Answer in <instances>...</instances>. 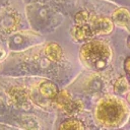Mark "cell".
<instances>
[{
  "label": "cell",
  "instance_id": "7",
  "mask_svg": "<svg viewBox=\"0 0 130 130\" xmlns=\"http://www.w3.org/2000/svg\"><path fill=\"white\" fill-rule=\"evenodd\" d=\"M39 91L44 98L54 100L57 96V94L59 92V89H58V86L54 82L46 80V81H43L42 83H40Z\"/></svg>",
  "mask_w": 130,
  "mask_h": 130
},
{
  "label": "cell",
  "instance_id": "4",
  "mask_svg": "<svg viewBox=\"0 0 130 130\" xmlns=\"http://www.w3.org/2000/svg\"><path fill=\"white\" fill-rule=\"evenodd\" d=\"M7 92L11 101L17 108H21V109L29 108L30 100H29L28 92L26 91L25 88L20 87V86H12L8 89Z\"/></svg>",
  "mask_w": 130,
  "mask_h": 130
},
{
  "label": "cell",
  "instance_id": "6",
  "mask_svg": "<svg viewBox=\"0 0 130 130\" xmlns=\"http://www.w3.org/2000/svg\"><path fill=\"white\" fill-rule=\"evenodd\" d=\"M44 52L46 57L53 62H59L63 57V50L57 43H49Z\"/></svg>",
  "mask_w": 130,
  "mask_h": 130
},
{
  "label": "cell",
  "instance_id": "3",
  "mask_svg": "<svg viewBox=\"0 0 130 130\" xmlns=\"http://www.w3.org/2000/svg\"><path fill=\"white\" fill-rule=\"evenodd\" d=\"M93 36H103L109 35L114 29V23L110 17L103 15H94L90 14L89 19L87 21Z\"/></svg>",
  "mask_w": 130,
  "mask_h": 130
},
{
  "label": "cell",
  "instance_id": "9",
  "mask_svg": "<svg viewBox=\"0 0 130 130\" xmlns=\"http://www.w3.org/2000/svg\"><path fill=\"white\" fill-rule=\"evenodd\" d=\"M72 96L71 94L66 90V89H63V90H60L57 94V96L54 99V102H55V105L60 109V110H64L65 107L72 101Z\"/></svg>",
  "mask_w": 130,
  "mask_h": 130
},
{
  "label": "cell",
  "instance_id": "14",
  "mask_svg": "<svg viewBox=\"0 0 130 130\" xmlns=\"http://www.w3.org/2000/svg\"><path fill=\"white\" fill-rule=\"evenodd\" d=\"M124 69H125V71L128 73V75H130V57H128V58L125 60Z\"/></svg>",
  "mask_w": 130,
  "mask_h": 130
},
{
  "label": "cell",
  "instance_id": "16",
  "mask_svg": "<svg viewBox=\"0 0 130 130\" xmlns=\"http://www.w3.org/2000/svg\"><path fill=\"white\" fill-rule=\"evenodd\" d=\"M128 46L130 47V39H129V41H128Z\"/></svg>",
  "mask_w": 130,
  "mask_h": 130
},
{
  "label": "cell",
  "instance_id": "2",
  "mask_svg": "<svg viewBox=\"0 0 130 130\" xmlns=\"http://www.w3.org/2000/svg\"><path fill=\"white\" fill-rule=\"evenodd\" d=\"M79 58L86 68L101 71L107 68L110 64L112 59V49L105 41L91 40L80 48Z\"/></svg>",
  "mask_w": 130,
  "mask_h": 130
},
{
  "label": "cell",
  "instance_id": "1",
  "mask_svg": "<svg viewBox=\"0 0 130 130\" xmlns=\"http://www.w3.org/2000/svg\"><path fill=\"white\" fill-rule=\"evenodd\" d=\"M94 115L96 121L103 126L118 128L126 122L129 116V108L122 99L107 95L98 103Z\"/></svg>",
  "mask_w": 130,
  "mask_h": 130
},
{
  "label": "cell",
  "instance_id": "10",
  "mask_svg": "<svg viewBox=\"0 0 130 130\" xmlns=\"http://www.w3.org/2000/svg\"><path fill=\"white\" fill-rule=\"evenodd\" d=\"M114 92L117 94H125L126 92L129 91L130 89V84L128 82V79L125 76H121L119 77L115 82H114V86H113Z\"/></svg>",
  "mask_w": 130,
  "mask_h": 130
},
{
  "label": "cell",
  "instance_id": "11",
  "mask_svg": "<svg viewBox=\"0 0 130 130\" xmlns=\"http://www.w3.org/2000/svg\"><path fill=\"white\" fill-rule=\"evenodd\" d=\"M59 130H84V126L79 120L68 119L60 124Z\"/></svg>",
  "mask_w": 130,
  "mask_h": 130
},
{
  "label": "cell",
  "instance_id": "5",
  "mask_svg": "<svg viewBox=\"0 0 130 130\" xmlns=\"http://www.w3.org/2000/svg\"><path fill=\"white\" fill-rule=\"evenodd\" d=\"M71 35L75 41L78 42H89L93 40L94 36L87 23L84 24H74L71 28Z\"/></svg>",
  "mask_w": 130,
  "mask_h": 130
},
{
  "label": "cell",
  "instance_id": "12",
  "mask_svg": "<svg viewBox=\"0 0 130 130\" xmlns=\"http://www.w3.org/2000/svg\"><path fill=\"white\" fill-rule=\"evenodd\" d=\"M83 110V103L80 100H72L63 110L67 115H76Z\"/></svg>",
  "mask_w": 130,
  "mask_h": 130
},
{
  "label": "cell",
  "instance_id": "13",
  "mask_svg": "<svg viewBox=\"0 0 130 130\" xmlns=\"http://www.w3.org/2000/svg\"><path fill=\"white\" fill-rule=\"evenodd\" d=\"M89 16H90V13L86 10H81L79 12H77L75 14V17H74V21H75V24H84V23H87L88 19H89Z\"/></svg>",
  "mask_w": 130,
  "mask_h": 130
},
{
  "label": "cell",
  "instance_id": "8",
  "mask_svg": "<svg viewBox=\"0 0 130 130\" xmlns=\"http://www.w3.org/2000/svg\"><path fill=\"white\" fill-rule=\"evenodd\" d=\"M112 21L119 26H126L130 21V12L126 8H118L112 14Z\"/></svg>",
  "mask_w": 130,
  "mask_h": 130
},
{
  "label": "cell",
  "instance_id": "15",
  "mask_svg": "<svg viewBox=\"0 0 130 130\" xmlns=\"http://www.w3.org/2000/svg\"><path fill=\"white\" fill-rule=\"evenodd\" d=\"M127 101H128V103L130 104V90L128 91V94H127Z\"/></svg>",
  "mask_w": 130,
  "mask_h": 130
}]
</instances>
